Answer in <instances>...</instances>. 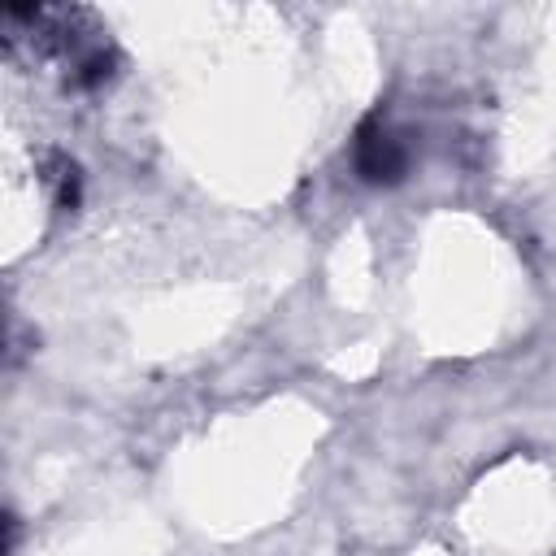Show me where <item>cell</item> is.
Returning <instances> with one entry per match:
<instances>
[{"instance_id": "6da1fadb", "label": "cell", "mask_w": 556, "mask_h": 556, "mask_svg": "<svg viewBox=\"0 0 556 556\" xmlns=\"http://www.w3.org/2000/svg\"><path fill=\"white\" fill-rule=\"evenodd\" d=\"M356 169L365 182H400L408 169V156L400 148V139L391 130H382L378 122H365L356 130Z\"/></svg>"}]
</instances>
